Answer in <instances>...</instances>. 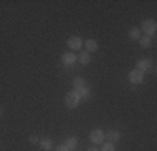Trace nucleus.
Returning a JSON list of instances; mask_svg holds the SVG:
<instances>
[{
  "instance_id": "1",
  "label": "nucleus",
  "mask_w": 157,
  "mask_h": 151,
  "mask_svg": "<svg viewBox=\"0 0 157 151\" xmlns=\"http://www.w3.org/2000/svg\"><path fill=\"white\" fill-rule=\"evenodd\" d=\"M140 32L144 34V35H149V37H154L155 35V30H157V22L154 18H147V20H144L140 24Z\"/></svg>"
},
{
  "instance_id": "2",
  "label": "nucleus",
  "mask_w": 157,
  "mask_h": 151,
  "mask_svg": "<svg viewBox=\"0 0 157 151\" xmlns=\"http://www.w3.org/2000/svg\"><path fill=\"white\" fill-rule=\"evenodd\" d=\"M80 104V94L77 92V91H70V92L65 94V106L69 109H75L77 106Z\"/></svg>"
},
{
  "instance_id": "3",
  "label": "nucleus",
  "mask_w": 157,
  "mask_h": 151,
  "mask_svg": "<svg viewBox=\"0 0 157 151\" xmlns=\"http://www.w3.org/2000/svg\"><path fill=\"white\" fill-rule=\"evenodd\" d=\"M89 139L92 141V145H102L104 139H105V131L104 129H94L90 134H89Z\"/></svg>"
},
{
  "instance_id": "4",
  "label": "nucleus",
  "mask_w": 157,
  "mask_h": 151,
  "mask_svg": "<svg viewBox=\"0 0 157 151\" xmlns=\"http://www.w3.org/2000/svg\"><path fill=\"white\" fill-rule=\"evenodd\" d=\"M67 45H69L72 51H80L82 47H84V40H82V37L78 35H72L67 39Z\"/></svg>"
},
{
  "instance_id": "5",
  "label": "nucleus",
  "mask_w": 157,
  "mask_h": 151,
  "mask_svg": "<svg viewBox=\"0 0 157 151\" xmlns=\"http://www.w3.org/2000/svg\"><path fill=\"white\" fill-rule=\"evenodd\" d=\"M144 81V72H140V71H137V69H132L129 72V82L130 84H140V82Z\"/></svg>"
},
{
  "instance_id": "6",
  "label": "nucleus",
  "mask_w": 157,
  "mask_h": 151,
  "mask_svg": "<svg viewBox=\"0 0 157 151\" xmlns=\"http://www.w3.org/2000/svg\"><path fill=\"white\" fill-rule=\"evenodd\" d=\"M136 69L140 71V72H147V71L152 72V62L149 59H139L136 64Z\"/></svg>"
},
{
  "instance_id": "7",
  "label": "nucleus",
  "mask_w": 157,
  "mask_h": 151,
  "mask_svg": "<svg viewBox=\"0 0 157 151\" xmlns=\"http://www.w3.org/2000/svg\"><path fill=\"white\" fill-rule=\"evenodd\" d=\"M60 60H62V64L63 66H74V64L77 62V55L75 54H72V52H63V54L60 55Z\"/></svg>"
},
{
  "instance_id": "8",
  "label": "nucleus",
  "mask_w": 157,
  "mask_h": 151,
  "mask_svg": "<svg viewBox=\"0 0 157 151\" xmlns=\"http://www.w3.org/2000/svg\"><path fill=\"white\" fill-rule=\"evenodd\" d=\"M105 138H107V141L109 143H117L119 139H121V131H117V129H109L105 133Z\"/></svg>"
},
{
  "instance_id": "9",
  "label": "nucleus",
  "mask_w": 157,
  "mask_h": 151,
  "mask_svg": "<svg viewBox=\"0 0 157 151\" xmlns=\"http://www.w3.org/2000/svg\"><path fill=\"white\" fill-rule=\"evenodd\" d=\"M84 45H85V51H87L89 54H92V52H95L97 49H99V44H97V40H94V39H89V40H85V42H84Z\"/></svg>"
},
{
  "instance_id": "10",
  "label": "nucleus",
  "mask_w": 157,
  "mask_h": 151,
  "mask_svg": "<svg viewBox=\"0 0 157 151\" xmlns=\"http://www.w3.org/2000/svg\"><path fill=\"white\" fill-rule=\"evenodd\" d=\"M72 84H74V91H80L82 88H85V79L84 77H80V76H75L74 77V81H72Z\"/></svg>"
},
{
  "instance_id": "11",
  "label": "nucleus",
  "mask_w": 157,
  "mask_h": 151,
  "mask_svg": "<svg viewBox=\"0 0 157 151\" xmlns=\"http://www.w3.org/2000/svg\"><path fill=\"white\" fill-rule=\"evenodd\" d=\"M39 143H40V148H42L44 151H50V149H54V143H52V139H50V138H42Z\"/></svg>"
},
{
  "instance_id": "12",
  "label": "nucleus",
  "mask_w": 157,
  "mask_h": 151,
  "mask_svg": "<svg viewBox=\"0 0 157 151\" xmlns=\"http://www.w3.org/2000/svg\"><path fill=\"white\" fill-rule=\"evenodd\" d=\"M77 60L82 64V66H87V64L90 62V54H89L87 51H82L80 54L77 55Z\"/></svg>"
},
{
  "instance_id": "13",
  "label": "nucleus",
  "mask_w": 157,
  "mask_h": 151,
  "mask_svg": "<svg viewBox=\"0 0 157 151\" xmlns=\"http://www.w3.org/2000/svg\"><path fill=\"white\" fill-rule=\"evenodd\" d=\"M63 145H65L67 148H69V151H72V149H75V148H77L78 141H77L75 136H69V138L65 139V143H63Z\"/></svg>"
},
{
  "instance_id": "14",
  "label": "nucleus",
  "mask_w": 157,
  "mask_h": 151,
  "mask_svg": "<svg viewBox=\"0 0 157 151\" xmlns=\"http://www.w3.org/2000/svg\"><path fill=\"white\" fill-rule=\"evenodd\" d=\"M139 44H140V47H142V49L151 47V45H152V37L144 35V34H142V35H140V39H139Z\"/></svg>"
},
{
  "instance_id": "15",
  "label": "nucleus",
  "mask_w": 157,
  "mask_h": 151,
  "mask_svg": "<svg viewBox=\"0 0 157 151\" xmlns=\"http://www.w3.org/2000/svg\"><path fill=\"white\" fill-rule=\"evenodd\" d=\"M140 35H142V32H140L139 27H132V29L129 30V39L130 40H139Z\"/></svg>"
},
{
  "instance_id": "16",
  "label": "nucleus",
  "mask_w": 157,
  "mask_h": 151,
  "mask_svg": "<svg viewBox=\"0 0 157 151\" xmlns=\"http://www.w3.org/2000/svg\"><path fill=\"white\" fill-rule=\"evenodd\" d=\"M77 92L80 94V99H89V97H90V94H92V91H90L89 86H85V88H82L80 91H77Z\"/></svg>"
},
{
  "instance_id": "17",
  "label": "nucleus",
  "mask_w": 157,
  "mask_h": 151,
  "mask_svg": "<svg viewBox=\"0 0 157 151\" xmlns=\"http://www.w3.org/2000/svg\"><path fill=\"white\" fill-rule=\"evenodd\" d=\"M100 151H115V145L114 143H102V148H100Z\"/></svg>"
},
{
  "instance_id": "18",
  "label": "nucleus",
  "mask_w": 157,
  "mask_h": 151,
  "mask_svg": "<svg viewBox=\"0 0 157 151\" xmlns=\"http://www.w3.org/2000/svg\"><path fill=\"white\" fill-rule=\"evenodd\" d=\"M29 141H30L32 145H35V143L40 141V139H39V136H37V134H30V136H29Z\"/></svg>"
},
{
  "instance_id": "19",
  "label": "nucleus",
  "mask_w": 157,
  "mask_h": 151,
  "mask_svg": "<svg viewBox=\"0 0 157 151\" xmlns=\"http://www.w3.org/2000/svg\"><path fill=\"white\" fill-rule=\"evenodd\" d=\"M54 151H69V148H67L65 145H60V146H57V148H55Z\"/></svg>"
},
{
  "instance_id": "20",
  "label": "nucleus",
  "mask_w": 157,
  "mask_h": 151,
  "mask_svg": "<svg viewBox=\"0 0 157 151\" xmlns=\"http://www.w3.org/2000/svg\"><path fill=\"white\" fill-rule=\"evenodd\" d=\"M87 151H100L99 148H97V146H90V148H89Z\"/></svg>"
},
{
  "instance_id": "21",
  "label": "nucleus",
  "mask_w": 157,
  "mask_h": 151,
  "mask_svg": "<svg viewBox=\"0 0 157 151\" xmlns=\"http://www.w3.org/2000/svg\"><path fill=\"white\" fill-rule=\"evenodd\" d=\"M0 116H2V108H0Z\"/></svg>"
}]
</instances>
